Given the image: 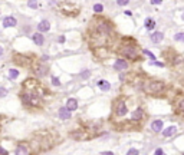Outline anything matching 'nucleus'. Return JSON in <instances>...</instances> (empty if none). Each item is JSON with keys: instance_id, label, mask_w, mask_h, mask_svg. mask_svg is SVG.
Wrapping results in <instances>:
<instances>
[{"instance_id": "1", "label": "nucleus", "mask_w": 184, "mask_h": 155, "mask_svg": "<svg viewBox=\"0 0 184 155\" xmlns=\"http://www.w3.org/2000/svg\"><path fill=\"white\" fill-rule=\"evenodd\" d=\"M25 90L20 93V99L22 103L25 106H29V108H39L42 105V98L40 95L35 90V88H23Z\"/></svg>"}, {"instance_id": "2", "label": "nucleus", "mask_w": 184, "mask_h": 155, "mask_svg": "<svg viewBox=\"0 0 184 155\" xmlns=\"http://www.w3.org/2000/svg\"><path fill=\"white\" fill-rule=\"evenodd\" d=\"M164 82H161V81H150V82H147L145 86H144V89H145V92L147 93H151V95H158V93H161L163 90H164Z\"/></svg>"}, {"instance_id": "3", "label": "nucleus", "mask_w": 184, "mask_h": 155, "mask_svg": "<svg viewBox=\"0 0 184 155\" xmlns=\"http://www.w3.org/2000/svg\"><path fill=\"white\" fill-rule=\"evenodd\" d=\"M119 53L122 56H125L127 59H137L140 55H138V49L135 48L134 45H122Z\"/></svg>"}, {"instance_id": "4", "label": "nucleus", "mask_w": 184, "mask_h": 155, "mask_svg": "<svg viewBox=\"0 0 184 155\" xmlns=\"http://www.w3.org/2000/svg\"><path fill=\"white\" fill-rule=\"evenodd\" d=\"M32 72H33V75L36 78H43V76L48 75L49 66L45 65V63H42V62H36V63L32 65Z\"/></svg>"}, {"instance_id": "5", "label": "nucleus", "mask_w": 184, "mask_h": 155, "mask_svg": "<svg viewBox=\"0 0 184 155\" xmlns=\"http://www.w3.org/2000/svg\"><path fill=\"white\" fill-rule=\"evenodd\" d=\"M13 60H15V63H17L19 66H25V68L30 66V62H32L30 58H27L26 55H20V53H16V55H15Z\"/></svg>"}, {"instance_id": "6", "label": "nucleus", "mask_w": 184, "mask_h": 155, "mask_svg": "<svg viewBox=\"0 0 184 155\" xmlns=\"http://www.w3.org/2000/svg\"><path fill=\"white\" fill-rule=\"evenodd\" d=\"M115 112H117L118 116H124V115H127V112H128V106H127V103L124 102V99H118L117 103H115Z\"/></svg>"}, {"instance_id": "7", "label": "nucleus", "mask_w": 184, "mask_h": 155, "mask_svg": "<svg viewBox=\"0 0 184 155\" xmlns=\"http://www.w3.org/2000/svg\"><path fill=\"white\" fill-rule=\"evenodd\" d=\"M127 68H128V62H127L125 59H117V60L114 62V69H115L117 72L125 70Z\"/></svg>"}, {"instance_id": "8", "label": "nucleus", "mask_w": 184, "mask_h": 155, "mask_svg": "<svg viewBox=\"0 0 184 155\" xmlns=\"http://www.w3.org/2000/svg\"><path fill=\"white\" fill-rule=\"evenodd\" d=\"M16 155H30V149L26 144H19L16 147Z\"/></svg>"}, {"instance_id": "9", "label": "nucleus", "mask_w": 184, "mask_h": 155, "mask_svg": "<svg viewBox=\"0 0 184 155\" xmlns=\"http://www.w3.org/2000/svg\"><path fill=\"white\" fill-rule=\"evenodd\" d=\"M150 39L152 43L158 45V43H161V40L164 39V33H163V32H154V33L150 34Z\"/></svg>"}, {"instance_id": "10", "label": "nucleus", "mask_w": 184, "mask_h": 155, "mask_svg": "<svg viewBox=\"0 0 184 155\" xmlns=\"http://www.w3.org/2000/svg\"><path fill=\"white\" fill-rule=\"evenodd\" d=\"M58 115H59V118H61V119L66 121V119H69V118L72 116V112H70V111L68 109L66 106H63V108H61V109H59Z\"/></svg>"}, {"instance_id": "11", "label": "nucleus", "mask_w": 184, "mask_h": 155, "mask_svg": "<svg viewBox=\"0 0 184 155\" xmlns=\"http://www.w3.org/2000/svg\"><path fill=\"white\" fill-rule=\"evenodd\" d=\"M17 25V20L13 16H7L3 19V26L4 27H15Z\"/></svg>"}, {"instance_id": "12", "label": "nucleus", "mask_w": 184, "mask_h": 155, "mask_svg": "<svg viewBox=\"0 0 184 155\" xmlns=\"http://www.w3.org/2000/svg\"><path fill=\"white\" fill-rule=\"evenodd\" d=\"M163 126H164V122L161 119H155V121H152V123H151V129L154 132H161Z\"/></svg>"}, {"instance_id": "13", "label": "nucleus", "mask_w": 184, "mask_h": 155, "mask_svg": "<svg viewBox=\"0 0 184 155\" xmlns=\"http://www.w3.org/2000/svg\"><path fill=\"white\" fill-rule=\"evenodd\" d=\"M66 108L72 112V111H76L78 109V101L75 98H69L66 101Z\"/></svg>"}, {"instance_id": "14", "label": "nucleus", "mask_w": 184, "mask_h": 155, "mask_svg": "<svg viewBox=\"0 0 184 155\" xmlns=\"http://www.w3.org/2000/svg\"><path fill=\"white\" fill-rule=\"evenodd\" d=\"M142 116H144V111H142L141 108H137L134 112L131 114V119L133 121H141Z\"/></svg>"}, {"instance_id": "15", "label": "nucleus", "mask_w": 184, "mask_h": 155, "mask_svg": "<svg viewBox=\"0 0 184 155\" xmlns=\"http://www.w3.org/2000/svg\"><path fill=\"white\" fill-rule=\"evenodd\" d=\"M50 29V23H49V20H42L39 25H37V30L42 33V32H48Z\"/></svg>"}, {"instance_id": "16", "label": "nucleus", "mask_w": 184, "mask_h": 155, "mask_svg": "<svg viewBox=\"0 0 184 155\" xmlns=\"http://www.w3.org/2000/svg\"><path fill=\"white\" fill-rule=\"evenodd\" d=\"M32 39H33V42L37 45V46H42V45L45 43V37H43V34L40 33V32L35 33L33 36H32Z\"/></svg>"}, {"instance_id": "17", "label": "nucleus", "mask_w": 184, "mask_h": 155, "mask_svg": "<svg viewBox=\"0 0 184 155\" xmlns=\"http://www.w3.org/2000/svg\"><path fill=\"white\" fill-rule=\"evenodd\" d=\"M176 131H177V128H176V126H168L166 131H163V137H166V138L171 137V135H174V134H176Z\"/></svg>"}, {"instance_id": "18", "label": "nucleus", "mask_w": 184, "mask_h": 155, "mask_svg": "<svg viewBox=\"0 0 184 155\" xmlns=\"http://www.w3.org/2000/svg\"><path fill=\"white\" fill-rule=\"evenodd\" d=\"M176 108H177L178 112L184 114V96L183 98H180V99H177V102H176Z\"/></svg>"}, {"instance_id": "19", "label": "nucleus", "mask_w": 184, "mask_h": 155, "mask_svg": "<svg viewBox=\"0 0 184 155\" xmlns=\"http://www.w3.org/2000/svg\"><path fill=\"white\" fill-rule=\"evenodd\" d=\"M98 86H99L102 90H109V89H111L109 82H108V81H104V79H101L99 82H98Z\"/></svg>"}, {"instance_id": "20", "label": "nucleus", "mask_w": 184, "mask_h": 155, "mask_svg": "<svg viewBox=\"0 0 184 155\" xmlns=\"http://www.w3.org/2000/svg\"><path fill=\"white\" fill-rule=\"evenodd\" d=\"M145 27H147L148 30H152V29L155 27V22H154V19H151V17L145 19Z\"/></svg>"}, {"instance_id": "21", "label": "nucleus", "mask_w": 184, "mask_h": 155, "mask_svg": "<svg viewBox=\"0 0 184 155\" xmlns=\"http://www.w3.org/2000/svg\"><path fill=\"white\" fill-rule=\"evenodd\" d=\"M9 76H10V79H16L19 76V70L17 69H10L9 70Z\"/></svg>"}, {"instance_id": "22", "label": "nucleus", "mask_w": 184, "mask_h": 155, "mask_svg": "<svg viewBox=\"0 0 184 155\" xmlns=\"http://www.w3.org/2000/svg\"><path fill=\"white\" fill-rule=\"evenodd\" d=\"M174 40H177V42H183L184 43V32H180V33L174 34Z\"/></svg>"}, {"instance_id": "23", "label": "nucleus", "mask_w": 184, "mask_h": 155, "mask_svg": "<svg viewBox=\"0 0 184 155\" xmlns=\"http://www.w3.org/2000/svg\"><path fill=\"white\" fill-rule=\"evenodd\" d=\"M142 53H144V55H145V56H148V58H150V59H152V60H155V55H154V53H152V52L147 50V49H144V50H142Z\"/></svg>"}, {"instance_id": "24", "label": "nucleus", "mask_w": 184, "mask_h": 155, "mask_svg": "<svg viewBox=\"0 0 184 155\" xmlns=\"http://www.w3.org/2000/svg\"><path fill=\"white\" fill-rule=\"evenodd\" d=\"M89 75H91V70H88V69H85V70L81 72V78H82V79H88Z\"/></svg>"}, {"instance_id": "25", "label": "nucleus", "mask_w": 184, "mask_h": 155, "mask_svg": "<svg viewBox=\"0 0 184 155\" xmlns=\"http://www.w3.org/2000/svg\"><path fill=\"white\" fill-rule=\"evenodd\" d=\"M127 155H140V151H138L137 148H130V149L127 151Z\"/></svg>"}, {"instance_id": "26", "label": "nucleus", "mask_w": 184, "mask_h": 155, "mask_svg": "<svg viewBox=\"0 0 184 155\" xmlns=\"http://www.w3.org/2000/svg\"><path fill=\"white\" fill-rule=\"evenodd\" d=\"M27 4H29L30 9H37V1H36V0H29Z\"/></svg>"}, {"instance_id": "27", "label": "nucleus", "mask_w": 184, "mask_h": 155, "mask_svg": "<svg viewBox=\"0 0 184 155\" xmlns=\"http://www.w3.org/2000/svg\"><path fill=\"white\" fill-rule=\"evenodd\" d=\"M52 85L53 86H61V81L56 76H52Z\"/></svg>"}, {"instance_id": "28", "label": "nucleus", "mask_w": 184, "mask_h": 155, "mask_svg": "<svg viewBox=\"0 0 184 155\" xmlns=\"http://www.w3.org/2000/svg\"><path fill=\"white\" fill-rule=\"evenodd\" d=\"M94 10H95L97 13H101V12L104 10V6H102V4H99V3H98V4H95V6H94Z\"/></svg>"}, {"instance_id": "29", "label": "nucleus", "mask_w": 184, "mask_h": 155, "mask_svg": "<svg viewBox=\"0 0 184 155\" xmlns=\"http://www.w3.org/2000/svg\"><path fill=\"white\" fill-rule=\"evenodd\" d=\"M118 6H127L128 3H130V0H117Z\"/></svg>"}, {"instance_id": "30", "label": "nucleus", "mask_w": 184, "mask_h": 155, "mask_svg": "<svg viewBox=\"0 0 184 155\" xmlns=\"http://www.w3.org/2000/svg\"><path fill=\"white\" fill-rule=\"evenodd\" d=\"M152 65L157 66V68H164V63L163 62H157V60H152Z\"/></svg>"}, {"instance_id": "31", "label": "nucleus", "mask_w": 184, "mask_h": 155, "mask_svg": "<svg viewBox=\"0 0 184 155\" xmlns=\"http://www.w3.org/2000/svg\"><path fill=\"white\" fill-rule=\"evenodd\" d=\"M154 155H166V154H164V151H163L161 148H158V149H155V152H154Z\"/></svg>"}, {"instance_id": "32", "label": "nucleus", "mask_w": 184, "mask_h": 155, "mask_svg": "<svg viewBox=\"0 0 184 155\" xmlns=\"http://www.w3.org/2000/svg\"><path fill=\"white\" fill-rule=\"evenodd\" d=\"M65 40H66V39H65V36H59V39H58V42H59V43H65Z\"/></svg>"}, {"instance_id": "33", "label": "nucleus", "mask_w": 184, "mask_h": 155, "mask_svg": "<svg viewBox=\"0 0 184 155\" xmlns=\"http://www.w3.org/2000/svg\"><path fill=\"white\" fill-rule=\"evenodd\" d=\"M7 93V90L6 89H3V88H0V96H4Z\"/></svg>"}, {"instance_id": "34", "label": "nucleus", "mask_w": 184, "mask_h": 155, "mask_svg": "<svg viewBox=\"0 0 184 155\" xmlns=\"http://www.w3.org/2000/svg\"><path fill=\"white\" fill-rule=\"evenodd\" d=\"M0 155H7V151H6V149H3L1 147H0Z\"/></svg>"}, {"instance_id": "35", "label": "nucleus", "mask_w": 184, "mask_h": 155, "mask_svg": "<svg viewBox=\"0 0 184 155\" xmlns=\"http://www.w3.org/2000/svg\"><path fill=\"white\" fill-rule=\"evenodd\" d=\"M150 1L152 3V4H160V3H161L163 0H150Z\"/></svg>"}, {"instance_id": "36", "label": "nucleus", "mask_w": 184, "mask_h": 155, "mask_svg": "<svg viewBox=\"0 0 184 155\" xmlns=\"http://www.w3.org/2000/svg\"><path fill=\"white\" fill-rule=\"evenodd\" d=\"M102 155H114V154H112V152H109V151H108V152H102Z\"/></svg>"}, {"instance_id": "37", "label": "nucleus", "mask_w": 184, "mask_h": 155, "mask_svg": "<svg viewBox=\"0 0 184 155\" xmlns=\"http://www.w3.org/2000/svg\"><path fill=\"white\" fill-rule=\"evenodd\" d=\"M1 55H3V49L0 48V56H1Z\"/></svg>"}, {"instance_id": "38", "label": "nucleus", "mask_w": 184, "mask_h": 155, "mask_svg": "<svg viewBox=\"0 0 184 155\" xmlns=\"http://www.w3.org/2000/svg\"><path fill=\"white\" fill-rule=\"evenodd\" d=\"M183 20H184V13H183Z\"/></svg>"}]
</instances>
